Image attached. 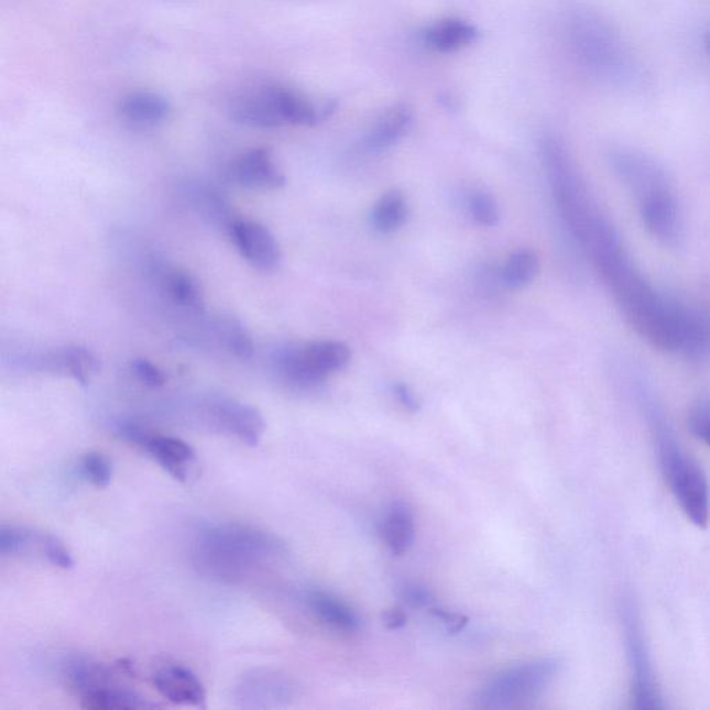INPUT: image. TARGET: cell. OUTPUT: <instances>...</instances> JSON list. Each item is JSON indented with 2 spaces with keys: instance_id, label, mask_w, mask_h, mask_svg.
I'll use <instances>...</instances> for the list:
<instances>
[{
  "instance_id": "11",
  "label": "cell",
  "mask_w": 710,
  "mask_h": 710,
  "mask_svg": "<svg viewBox=\"0 0 710 710\" xmlns=\"http://www.w3.org/2000/svg\"><path fill=\"white\" fill-rule=\"evenodd\" d=\"M644 226L651 234L666 245L679 244L682 220L679 203L673 190L659 192L638 201Z\"/></svg>"
},
{
  "instance_id": "30",
  "label": "cell",
  "mask_w": 710,
  "mask_h": 710,
  "mask_svg": "<svg viewBox=\"0 0 710 710\" xmlns=\"http://www.w3.org/2000/svg\"><path fill=\"white\" fill-rule=\"evenodd\" d=\"M688 428L710 447V403H699L688 415Z\"/></svg>"
},
{
  "instance_id": "34",
  "label": "cell",
  "mask_w": 710,
  "mask_h": 710,
  "mask_svg": "<svg viewBox=\"0 0 710 710\" xmlns=\"http://www.w3.org/2000/svg\"><path fill=\"white\" fill-rule=\"evenodd\" d=\"M394 394H396V397L398 402L402 403L403 407L411 411V413H415V411L420 408L419 398L416 397V394L407 386V384L397 383L396 386H394Z\"/></svg>"
},
{
  "instance_id": "10",
  "label": "cell",
  "mask_w": 710,
  "mask_h": 710,
  "mask_svg": "<svg viewBox=\"0 0 710 710\" xmlns=\"http://www.w3.org/2000/svg\"><path fill=\"white\" fill-rule=\"evenodd\" d=\"M228 179L249 189H280L286 184L269 149H253L239 156L229 165Z\"/></svg>"
},
{
  "instance_id": "28",
  "label": "cell",
  "mask_w": 710,
  "mask_h": 710,
  "mask_svg": "<svg viewBox=\"0 0 710 710\" xmlns=\"http://www.w3.org/2000/svg\"><path fill=\"white\" fill-rule=\"evenodd\" d=\"M34 535L24 527L2 526L0 527V554L3 557L23 553Z\"/></svg>"
},
{
  "instance_id": "26",
  "label": "cell",
  "mask_w": 710,
  "mask_h": 710,
  "mask_svg": "<svg viewBox=\"0 0 710 710\" xmlns=\"http://www.w3.org/2000/svg\"><path fill=\"white\" fill-rule=\"evenodd\" d=\"M469 211L474 221L483 227H496L500 222V210L495 200L483 192L473 194L469 199Z\"/></svg>"
},
{
  "instance_id": "29",
  "label": "cell",
  "mask_w": 710,
  "mask_h": 710,
  "mask_svg": "<svg viewBox=\"0 0 710 710\" xmlns=\"http://www.w3.org/2000/svg\"><path fill=\"white\" fill-rule=\"evenodd\" d=\"M42 548H44V554L47 560L52 565L57 566L62 569H72L74 566L73 555L69 554L68 549L62 543L61 538L52 535H46L41 537Z\"/></svg>"
},
{
  "instance_id": "19",
  "label": "cell",
  "mask_w": 710,
  "mask_h": 710,
  "mask_svg": "<svg viewBox=\"0 0 710 710\" xmlns=\"http://www.w3.org/2000/svg\"><path fill=\"white\" fill-rule=\"evenodd\" d=\"M384 543L396 555L407 554L415 540V522L408 504L397 501L384 517L382 525Z\"/></svg>"
},
{
  "instance_id": "7",
  "label": "cell",
  "mask_w": 710,
  "mask_h": 710,
  "mask_svg": "<svg viewBox=\"0 0 710 710\" xmlns=\"http://www.w3.org/2000/svg\"><path fill=\"white\" fill-rule=\"evenodd\" d=\"M611 164L638 201L671 189L666 171L647 154L634 149L618 148L611 153Z\"/></svg>"
},
{
  "instance_id": "27",
  "label": "cell",
  "mask_w": 710,
  "mask_h": 710,
  "mask_svg": "<svg viewBox=\"0 0 710 710\" xmlns=\"http://www.w3.org/2000/svg\"><path fill=\"white\" fill-rule=\"evenodd\" d=\"M85 478L99 489H106L111 482V466L109 459L100 452H89L83 459Z\"/></svg>"
},
{
  "instance_id": "32",
  "label": "cell",
  "mask_w": 710,
  "mask_h": 710,
  "mask_svg": "<svg viewBox=\"0 0 710 710\" xmlns=\"http://www.w3.org/2000/svg\"><path fill=\"white\" fill-rule=\"evenodd\" d=\"M400 598L411 608H429L435 603L432 591L416 583H405L400 587Z\"/></svg>"
},
{
  "instance_id": "17",
  "label": "cell",
  "mask_w": 710,
  "mask_h": 710,
  "mask_svg": "<svg viewBox=\"0 0 710 710\" xmlns=\"http://www.w3.org/2000/svg\"><path fill=\"white\" fill-rule=\"evenodd\" d=\"M39 362L45 371L66 373L81 384H87L99 368L92 352L79 346H68L50 352Z\"/></svg>"
},
{
  "instance_id": "2",
  "label": "cell",
  "mask_w": 710,
  "mask_h": 710,
  "mask_svg": "<svg viewBox=\"0 0 710 710\" xmlns=\"http://www.w3.org/2000/svg\"><path fill=\"white\" fill-rule=\"evenodd\" d=\"M656 447L662 473L680 509L693 525L704 527L709 521V490L707 478L698 463L681 451L662 420L655 418Z\"/></svg>"
},
{
  "instance_id": "8",
  "label": "cell",
  "mask_w": 710,
  "mask_h": 710,
  "mask_svg": "<svg viewBox=\"0 0 710 710\" xmlns=\"http://www.w3.org/2000/svg\"><path fill=\"white\" fill-rule=\"evenodd\" d=\"M206 418L208 424L220 432L238 437L248 446H258L264 434L263 415L252 405L237 402V400L218 398L206 404Z\"/></svg>"
},
{
  "instance_id": "24",
  "label": "cell",
  "mask_w": 710,
  "mask_h": 710,
  "mask_svg": "<svg viewBox=\"0 0 710 710\" xmlns=\"http://www.w3.org/2000/svg\"><path fill=\"white\" fill-rule=\"evenodd\" d=\"M540 272V261L532 250H520L511 255L503 270V280L511 290L531 285Z\"/></svg>"
},
{
  "instance_id": "33",
  "label": "cell",
  "mask_w": 710,
  "mask_h": 710,
  "mask_svg": "<svg viewBox=\"0 0 710 710\" xmlns=\"http://www.w3.org/2000/svg\"><path fill=\"white\" fill-rule=\"evenodd\" d=\"M432 613H434L437 619H440V621L445 623L447 632L451 634L462 632V630L466 629L468 624V618L459 615V613L437 610V608H432Z\"/></svg>"
},
{
  "instance_id": "9",
  "label": "cell",
  "mask_w": 710,
  "mask_h": 710,
  "mask_svg": "<svg viewBox=\"0 0 710 710\" xmlns=\"http://www.w3.org/2000/svg\"><path fill=\"white\" fill-rule=\"evenodd\" d=\"M229 234L238 252L254 269L271 272L281 265V248L269 228L259 222L238 220L229 226Z\"/></svg>"
},
{
  "instance_id": "23",
  "label": "cell",
  "mask_w": 710,
  "mask_h": 710,
  "mask_svg": "<svg viewBox=\"0 0 710 710\" xmlns=\"http://www.w3.org/2000/svg\"><path fill=\"white\" fill-rule=\"evenodd\" d=\"M165 287L170 297L181 307L189 308L192 312H200L205 307L200 283L188 272H171L165 280Z\"/></svg>"
},
{
  "instance_id": "13",
  "label": "cell",
  "mask_w": 710,
  "mask_h": 710,
  "mask_svg": "<svg viewBox=\"0 0 710 710\" xmlns=\"http://www.w3.org/2000/svg\"><path fill=\"white\" fill-rule=\"evenodd\" d=\"M293 696L291 682L274 673H253L244 677L237 690L238 701L245 708L280 707Z\"/></svg>"
},
{
  "instance_id": "31",
  "label": "cell",
  "mask_w": 710,
  "mask_h": 710,
  "mask_svg": "<svg viewBox=\"0 0 710 710\" xmlns=\"http://www.w3.org/2000/svg\"><path fill=\"white\" fill-rule=\"evenodd\" d=\"M131 370L133 375L149 387H162L165 383L163 371L146 359L132 360Z\"/></svg>"
},
{
  "instance_id": "14",
  "label": "cell",
  "mask_w": 710,
  "mask_h": 710,
  "mask_svg": "<svg viewBox=\"0 0 710 710\" xmlns=\"http://www.w3.org/2000/svg\"><path fill=\"white\" fill-rule=\"evenodd\" d=\"M119 113L128 125L148 130L163 124L171 113V105L164 96L151 90H136L120 101Z\"/></svg>"
},
{
  "instance_id": "25",
  "label": "cell",
  "mask_w": 710,
  "mask_h": 710,
  "mask_svg": "<svg viewBox=\"0 0 710 710\" xmlns=\"http://www.w3.org/2000/svg\"><path fill=\"white\" fill-rule=\"evenodd\" d=\"M221 336L227 349L240 360L252 359L254 343L252 336L237 319H228L222 324Z\"/></svg>"
},
{
  "instance_id": "5",
  "label": "cell",
  "mask_w": 710,
  "mask_h": 710,
  "mask_svg": "<svg viewBox=\"0 0 710 710\" xmlns=\"http://www.w3.org/2000/svg\"><path fill=\"white\" fill-rule=\"evenodd\" d=\"M350 360V347L343 341L321 340L285 347L277 351L276 365L287 382L298 387H312L330 373L345 370Z\"/></svg>"
},
{
  "instance_id": "4",
  "label": "cell",
  "mask_w": 710,
  "mask_h": 710,
  "mask_svg": "<svg viewBox=\"0 0 710 710\" xmlns=\"http://www.w3.org/2000/svg\"><path fill=\"white\" fill-rule=\"evenodd\" d=\"M570 35L581 61L601 77L616 81L632 78L627 47L605 21L590 13L576 14L570 21Z\"/></svg>"
},
{
  "instance_id": "3",
  "label": "cell",
  "mask_w": 710,
  "mask_h": 710,
  "mask_svg": "<svg viewBox=\"0 0 710 710\" xmlns=\"http://www.w3.org/2000/svg\"><path fill=\"white\" fill-rule=\"evenodd\" d=\"M562 670V660L542 658L525 662L499 673L480 688L473 698L474 707L485 710H506L525 707L540 698Z\"/></svg>"
},
{
  "instance_id": "20",
  "label": "cell",
  "mask_w": 710,
  "mask_h": 710,
  "mask_svg": "<svg viewBox=\"0 0 710 710\" xmlns=\"http://www.w3.org/2000/svg\"><path fill=\"white\" fill-rule=\"evenodd\" d=\"M81 707L84 709H149L154 708L146 698L139 696L135 691L128 688L116 687L113 685L94 688L81 696Z\"/></svg>"
},
{
  "instance_id": "22",
  "label": "cell",
  "mask_w": 710,
  "mask_h": 710,
  "mask_svg": "<svg viewBox=\"0 0 710 710\" xmlns=\"http://www.w3.org/2000/svg\"><path fill=\"white\" fill-rule=\"evenodd\" d=\"M408 218L407 199L403 192L393 189L378 200L372 211V223L378 232L392 233L402 228Z\"/></svg>"
},
{
  "instance_id": "18",
  "label": "cell",
  "mask_w": 710,
  "mask_h": 710,
  "mask_svg": "<svg viewBox=\"0 0 710 710\" xmlns=\"http://www.w3.org/2000/svg\"><path fill=\"white\" fill-rule=\"evenodd\" d=\"M477 26L461 19H446L432 24L424 32L425 44L436 52H456L473 44Z\"/></svg>"
},
{
  "instance_id": "12",
  "label": "cell",
  "mask_w": 710,
  "mask_h": 710,
  "mask_svg": "<svg viewBox=\"0 0 710 710\" xmlns=\"http://www.w3.org/2000/svg\"><path fill=\"white\" fill-rule=\"evenodd\" d=\"M153 685L160 696L185 707H206V690L199 677L185 666L170 665L153 676Z\"/></svg>"
},
{
  "instance_id": "36",
  "label": "cell",
  "mask_w": 710,
  "mask_h": 710,
  "mask_svg": "<svg viewBox=\"0 0 710 710\" xmlns=\"http://www.w3.org/2000/svg\"><path fill=\"white\" fill-rule=\"evenodd\" d=\"M704 46H707L708 53L710 55V32H708L707 39H704Z\"/></svg>"
},
{
  "instance_id": "1",
  "label": "cell",
  "mask_w": 710,
  "mask_h": 710,
  "mask_svg": "<svg viewBox=\"0 0 710 710\" xmlns=\"http://www.w3.org/2000/svg\"><path fill=\"white\" fill-rule=\"evenodd\" d=\"M285 553L270 533L242 525H220L197 536L194 559L203 574L221 579H239L261 569Z\"/></svg>"
},
{
  "instance_id": "15",
  "label": "cell",
  "mask_w": 710,
  "mask_h": 710,
  "mask_svg": "<svg viewBox=\"0 0 710 710\" xmlns=\"http://www.w3.org/2000/svg\"><path fill=\"white\" fill-rule=\"evenodd\" d=\"M143 450L151 454L154 461L179 482L188 479V463L194 461L196 452L188 443L176 437L149 434L142 445Z\"/></svg>"
},
{
  "instance_id": "35",
  "label": "cell",
  "mask_w": 710,
  "mask_h": 710,
  "mask_svg": "<svg viewBox=\"0 0 710 710\" xmlns=\"http://www.w3.org/2000/svg\"><path fill=\"white\" fill-rule=\"evenodd\" d=\"M383 623L389 630H398L405 626V623H407V616L404 615L403 611H400L396 608V610L384 612Z\"/></svg>"
},
{
  "instance_id": "16",
  "label": "cell",
  "mask_w": 710,
  "mask_h": 710,
  "mask_svg": "<svg viewBox=\"0 0 710 710\" xmlns=\"http://www.w3.org/2000/svg\"><path fill=\"white\" fill-rule=\"evenodd\" d=\"M414 116L407 106L397 105L379 117L375 125L367 133L362 148L370 153H379L396 145L413 127Z\"/></svg>"
},
{
  "instance_id": "21",
  "label": "cell",
  "mask_w": 710,
  "mask_h": 710,
  "mask_svg": "<svg viewBox=\"0 0 710 710\" xmlns=\"http://www.w3.org/2000/svg\"><path fill=\"white\" fill-rule=\"evenodd\" d=\"M313 612L330 627L341 632H356L360 627V619L357 613L327 592L315 591L308 598Z\"/></svg>"
},
{
  "instance_id": "6",
  "label": "cell",
  "mask_w": 710,
  "mask_h": 710,
  "mask_svg": "<svg viewBox=\"0 0 710 710\" xmlns=\"http://www.w3.org/2000/svg\"><path fill=\"white\" fill-rule=\"evenodd\" d=\"M621 623L624 647H626L630 669H632L633 707L635 709L665 708L658 682L654 675L647 642L643 632L642 618L637 603L632 596L622 598Z\"/></svg>"
}]
</instances>
